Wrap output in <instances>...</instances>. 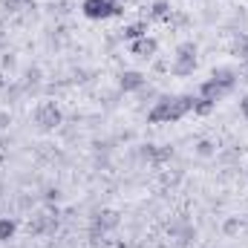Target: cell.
<instances>
[{
    "mask_svg": "<svg viewBox=\"0 0 248 248\" xmlns=\"http://www.w3.org/2000/svg\"><path fill=\"white\" fill-rule=\"evenodd\" d=\"M193 110V95H179V98H168V95H162L153 107H150V113H147V122L153 124H162V122H179L185 113Z\"/></svg>",
    "mask_w": 248,
    "mask_h": 248,
    "instance_id": "cell-1",
    "label": "cell"
},
{
    "mask_svg": "<svg viewBox=\"0 0 248 248\" xmlns=\"http://www.w3.org/2000/svg\"><path fill=\"white\" fill-rule=\"evenodd\" d=\"M81 12L90 20H107V17L122 15V3L119 0H84L81 3Z\"/></svg>",
    "mask_w": 248,
    "mask_h": 248,
    "instance_id": "cell-2",
    "label": "cell"
},
{
    "mask_svg": "<svg viewBox=\"0 0 248 248\" xmlns=\"http://www.w3.org/2000/svg\"><path fill=\"white\" fill-rule=\"evenodd\" d=\"M32 119L38 127H44V130H52V127H58L61 124V110H58V104L55 101H41L35 110H32Z\"/></svg>",
    "mask_w": 248,
    "mask_h": 248,
    "instance_id": "cell-3",
    "label": "cell"
},
{
    "mask_svg": "<svg viewBox=\"0 0 248 248\" xmlns=\"http://www.w3.org/2000/svg\"><path fill=\"white\" fill-rule=\"evenodd\" d=\"M119 90H122V93H139V90H144V75L136 72V69L122 72V75H119Z\"/></svg>",
    "mask_w": 248,
    "mask_h": 248,
    "instance_id": "cell-4",
    "label": "cell"
},
{
    "mask_svg": "<svg viewBox=\"0 0 248 248\" xmlns=\"http://www.w3.org/2000/svg\"><path fill=\"white\" fill-rule=\"evenodd\" d=\"M156 49H159V44H156V38H147V35L130 44V52H133L136 58H153V55H156Z\"/></svg>",
    "mask_w": 248,
    "mask_h": 248,
    "instance_id": "cell-5",
    "label": "cell"
},
{
    "mask_svg": "<svg viewBox=\"0 0 248 248\" xmlns=\"http://www.w3.org/2000/svg\"><path fill=\"white\" fill-rule=\"evenodd\" d=\"M225 93H228V90H225V87H219L214 78H208V81H202V84H199V98H205V101H211V104H217Z\"/></svg>",
    "mask_w": 248,
    "mask_h": 248,
    "instance_id": "cell-6",
    "label": "cell"
},
{
    "mask_svg": "<svg viewBox=\"0 0 248 248\" xmlns=\"http://www.w3.org/2000/svg\"><path fill=\"white\" fill-rule=\"evenodd\" d=\"M119 214L116 211H101L98 217H95V234L101 231V234H107V231H113V228H119Z\"/></svg>",
    "mask_w": 248,
    "mask_h": 248,
    "instance_id": "cell-7",
    "label": "cell"
},
{
    "mask_svg": "<svg viewBox=\"0 0 248 248\" xmlns=\"http://www.w3.org/2000/svg\"><path fill=\"white\" fill-rule=\"evenodd\" d=\"M211 78H214L219 87H225V90H234V84H237V69H231V66H217Z\"/></svg>",
    "mask_w": 248,
    "mask_h": 248,
    "instance_id": "cell-8",
    "label": "cell"
},
{
    "mask_svg": "<svg viewBox=\"0 0 248 248\" xmlns=\"http://www.w3.org/2000/svg\"><path fill=\"white\" fill-rule=\"evenodd\" d=\"M144 35H147V23H141V20H139V23H130V26H124L122 29V38L124 41H130V44L139 41V38H144Z\"/></svg>",
    "mask_w": 248,
    "mask_h": 248,
    "instance_id": "cell-9",
    "label": "cell"
},
{
    "mask_svg": "<svg viewBox=\"0 0 248 248\" xmlns=\"http://www.w3.org/2000/svg\"><path fill=\"white\" fill-rule=\"evenodd\" d=\"M193 69H196V58H173V63H170L173 75H190Z\"/></svg>",
    "mask_w": 248,
    "mask_h": 248,
    "instance_id": "cell-10",
    "label": "cell"
},
{
    "mask_svg": "<svg viewBox=\"0 0 248 248\" xmlns=\"http://www.w3.org/2000/svg\"><path fill=\"white\" fill-rule=\"evenodd\" d=\"M15 219H9V217H0V240L6 243V240H12L15 237Z\"/></svg>",
    "mask_w": 248,
    "mask_h": 248,
    "instance_id": "cell-11",
    "label": "cell"
},
{
    "mask_svg": "<svg viewBox=\"0 0 248 248\" xmlns=\"http://www.w3.org/2000/svg\"><path fill=\"white\" fill-rule=\"evenodd\" d=\"M176 58H196V44L193 41H182L176 46Z\"/></svg>",
    "mask_w": 248,
    "mask_h": 248,
    "instance_id": "cell-12",
    "label": "cell"
},
{
    "mask_svg": "<svg viewBox=\"0 0 248 248\" xmlns=\"http://www.w3.org/2000/svg\"><path fill=\"white\" fill-rule=\"evenodd\" d=\"M168 12H170V6H168V0H156L153 3V17H168Z\"/></svg>",
    "mask_w": 248,
    "mask_h": 248,
    "instance_id": "cell-13",
    "label": "cell"
},
{
    "mask_svg": "<svg viewBox=\"0 0 248 248\" xmlns=\"http://www.w3.org/2000/svg\"><path fill=\"white\" fill-rule=\"evenodd\" d=\"M211 110H214V104H211V101H205V98H193V113L205 116V113H211Z\"/></svg>",
    "mask_w": 248,
    "mask_h": 248,
    "instance_id": "cell-14",
    "label": "cell"
},
{
    "mask_svg": "<svg viewBox=\"0 0 248 248\" xmlns=\"http://www.w3.org/2000/svg\"><path fill=\"white\" fill-rule=\"evenodd\" d=\"M196 153H199V156H214V153H217V147H214V141L202 139V141L196 144Z\"/></svg>",
    "mask_w": 248,
    "mask_h": 248,
    "instance_id": "cell-15",
    "label": "cell"
},
{
    "mask_svg": "<svg viewBox=\"0 0 248 248\" xmlns=\"http://www.w3.org/2000/svg\"><path fill=\"white\" fill-rule=\"evenodd\" d=\"M222 231H225V234H237V231H240V219H237V217H231V219H225V225H222Z\"/></svg>",
    "mask_w": 248,
    "mask_h": 248,
    "instance_id": "cell-16",
    "label": "cell"
},
{
    "mask_svg": "<svg viewBox=\"0 0 248 248\" xmlns=\"http://www.w3.org/2000/svg\"><path fill=\"white\" fill-rule=\"evenodd\" d=\"M23 3H29V0H6V9H9V12H17Z\"/></svg>",
    "mask_w": 248,
    "mask_h": 248,
    "instance_id": "cell-17",
    "label": "cell"
},
{
    "mask_svg": "<svg viewBox=\"0 0 248 248\" xmlns=\"http://www.w3.org/2000/svg\"><path fill=\"white\" fill-rule=\"evenodd\" d=\"M46 199H49V202L61 199V190H58V187H49V190H46Z\"/></svg>",
    "mask_w": 248,
    "mask_h": 248,
    "instance_id": "cell-18",
    "label": "cell"
},
{
    "mask_svg": "<svg viewBox=\"0 0 248 248\" xmlns=\"http://www.w3.org/2000/svg\"><path fill=\"white\" fill-rule=\"evenodd\" d=\"M26 78H29V81H41V69H29Z\"/></svg>",
    "mask_w": 248,
    "mask_h": 248,
    "instance_id": "cell-19",
    "label": "cell"
},
{
    "mask_svg": "<svg viewBox=\"0 0 248 248\" xmlns=\"http://www.w3.org/2000/svg\"><path fill=\"white\" fill-rule=\"evenodd\" d=\"M240 113L248 119V98H243V101H240Z\"/></svg>",
    "mask_w": 248,
    "mask_h": 248,
    "instance_id": "cell-20",
    "label": "cell"
},
{
    "mask_svg": "<svg viewBox=\"0 0 248 248\" xmlns=\"http://www.w3.org/2000/svg\"><path fill=\"white\" fill-rule=\"evenodd\" d=\"M9 127V113H0V130Z\"/></svg>",
    "mask_w": 248,
    "mask_h": 248,
    "instance_id": "cell-21",
    "label": "cell"
},
{
    "mask_svg": "<svg viewBox=\"0 0 248 248\" xmlns=\"http://www.w3.org/2000/svg\"><path fill=\"white\" fill-rule=\"evenodd\" d=\"M110 248H124V243H113V246H110Z\"/></svg>",
    "mask_w": 248,
    "mask_h": 248,
    "instance_id": "cell-22",
    "label": "cell"
}]
</instances>
